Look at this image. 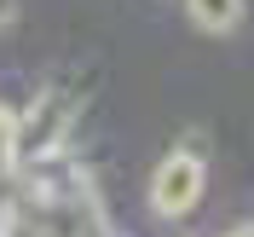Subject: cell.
<instances>
[{"label": "cell", "mask_w": 254, "mask_h": 237, "mask_svg": "<svg viewBox=\"0 0 254 237\" xmlns=\"http://www.w3.org/2000/svg\"><path fill=\"white\" fill-rule=\"evenodd\" d=\"M190 197H196V162H168L162 168V179H156V208H185Z\"/></svg>", "instance_id": "cell-1"}, {"label": "cell", "mask_w": 254, "mask_h": 237, "mask_svg": "<svg viewBox=\"0 0 254 237\" xmlns=\"http://www.w3.org/2000/svg\"><path fill=\"white\" fill-rule=\"evenodd\" d=\"M190 12L202 17L208 29H225V23L237 17V0H190Z\"/></svg>", "instance_id": "cell-2"}]
</instances>
